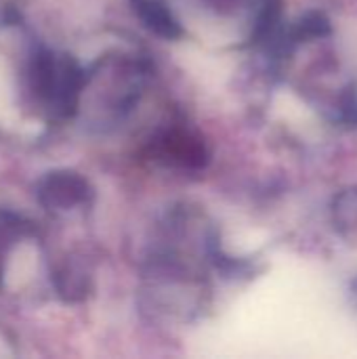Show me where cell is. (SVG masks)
Here are the masks:
<instances>
[{
  "label": "cell",
  "mask_w": 357,
  "mask_h": 359,
  "mask_svg": "<svg viewBox=\"0 0 357 359\" xmlns=\"http://www.w3.org/2000/svg\"><path fill=\"white\" fill-rule=\"evenodd\" d=\"M93 196L86 179L76 172H50L40 185V200L46 206L57 210H69L74 206H82Z\"/></svg>",
  "instance_id": "obj_2"
},
{
  "label": "cell",
  "mask_w": 357,
  "mask_h": 359,
  "mask_svg": "<svg viewBox=\"0 0 357 359\" xmlns=\"http://www.w3.org/2000/svg\"><path fill=\"white\" fill-rule=\"evenodd\" d=\"M32 80L40 105L53 116L72 114L84 84L82 72L69 57L48 50L36 55L32 65Z\"/></svg>",
  "instance_id": "obj_1"
},
{
  "label": "cell",
  "mask_w": 357,
  "mask_h": 359,
  "mask_svg": "<svg viewBox=\"0 0 357 359\" xmlns=\"http://www.w3.org/2000/svg\"><path fill=\"white\" fill-rule=\"evenodd\" d=\"M135 2H137V8L141 11V17L145 19L147 25H151V29H156L158 34L166 38H175L181 34L177 19L160 0H135Z\"/></svg>",
  "instance_id": "obj_3"
}]
</instances>
